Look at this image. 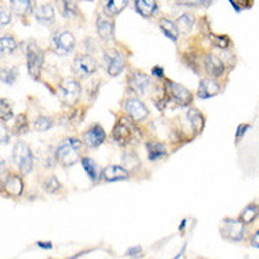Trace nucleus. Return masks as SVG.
<instances>
[{
    "instance_id": "nucleus-1",
    "label": "nucleus",
    "mask_w": 259,
    "mask_h": 259,
    "mask_svg": "<svg viewBox=\"0 0 259 259\" xmlns=\"http://www.w3.org/2000/svg\"><path fill=\"white\" fill-rule=\"evenodd\" d=\"M82 143L78 139H67L61 146L57 149L56 156L58 163H61L65 167L74 166L79 160V150Z\"/></svg>"
},
{
    "instance_id": "nucleus-2",
    "label": "nucleus",
    "mask_w": 259,
    "mask_h": 259,
    "mask_svg": "<svg viewBox=\"0 0 259 259\" xmlns=\"http://www.w3.org/2000/svg\"><path fill=\"white\" fill-rule=\"evenodd\" d=\"M24 54L27 57V67L28 72L31 74V77L37 78L41 72L42 63H44V54L40 50V47L35 42L30 41L28 44H24Z\"/></svg>"
},
{
    "instance_id": "nucleus-3",
    "label": "nucleus",
    "mask_w": 259,
    "mask_h": 259,
    "mask_svg": "<svg viewBox=\"0 0 259 259\" xmlns=\"http://www.w3.org/2000/svg\"><path fill=\"white\" fill-rule=\"evenodd\" d=\"M13 161L23 175H27L33 168V154L24 142H17L13 147Z\"/></svg>"
},
{
    "instance_id": "nucleus-4",
    "label": "nucleus",
    "mask_w": 259,
    "mask_h": 259,
    "mask_svg": "<svg viewBox=\"0 0 259 259\" xmlns=\"http://www.w3.org/2000/svg\"><path fill=\"white\" fill-rule=\"evenodd\" d=\"M221 235L228 241L239 242L245 237V225L241 220H224L221 224Z\"/></svg>"
},
{
    "instance_id": "nucleus-5",
    "label": "nucleus",
    "mask_w": 259,
    "mask_h": 259,
    "mask_svg": "<svg viewBox=\"0 0 259 259\" xmlns=\"http://www.w3.org/2000/svg\"><path fill=\"white\" fill-rule=\"evenodd\" d=\"M58 90H60V97L63 99V102H65L67 105H74L81 95V85L77 79H72V78L64 79L58 87Z\"/></svg>"
},
{
    "instance_id": "nucleus-6",
    "label": "nucleus",
    "mask_w": 259,
    "mask_h": 259,
    "mask_svg": "<svg viewBox=\"0 0 259 259\" xmlns=\"http://www.w3.org/2000/svg\"><path fill=\"white\" fill-rule=\"evenodd\" d=\"M104 60H105V67L108 74L111 77H116L125 68V57L120 54L116 50H108L104 54Z\"/></svg>"
},
{
    "instance_id": "nucleus-7",
    "label": "nucleus",
    "mask_w": 259,
    "mask_h": 259,
    "mask_svg": "<svg viewBox=\"0 0 259 259\" xmlns=\"http://www.w3.org/2000/svg\"><path fill=\"white\" fill-rule=\"evenodd\" d=\"M72 71L75 75L79 78H88L97 71V63L91 56L88 54H81L74 60L72 64Z\"/></svg>"
},
{
    "instance_id": "nucleus-8",
    "label": "nucleus",
    "mask_w": 259,
    "mask_h": 259,
    "mask_svg": "<svg viewBox=\"0 0 259 259\" xmlns=\"http://www.w3.org/2000/svg\"><path fill=\"white\" fill-rule=\"evenodd\" d=\"M125 111L133 120H145L149 116V109L146 105L138 98H127L125 101Z\"/></svg>"
},
{
    "instance_id": "nucleus-9",
    "label": "nucleus",
    "mask_w": 259,
    "mask_h": 259,
    "mask_svg": "<svg viewBox=\"0 0 259 259\" xmlns=\"http://www.w3.org/2000/svg\"><path fill=\"white\" fill-rule=\"evenodd\" d=\"M53 42H54V47H56L57 53L58 54H70L71 51L75 47V38L74 35L71 34L70 31H60L53 37Z\"/></svg>"
},
{
    "instance_id": "nucleus-10",
    "label": "nucleus",
    "mask_w": 259,
    "mask_h": 259,
    "mask_svg": "<svg viewBox=\"0 0 259 259\" xmlns=\"http://www.w3.org/2000/svg\"><path fill=\"white\" fill-rule=\"evenodd\" d=\"M133 132H135V129H133L132 125L125 118H122L119 123L113 129L112 138L119 145H127L132 140Z\"/></svg>"
},
{
    "instance_id": "nucleus-11",
    "label": "nucleus",
    "mask_w": 259,
    "mask_h": 259,
    "mask_svg": "<svg viewBox=\"0 0 259 259\" xmlns=\"http://www.w3.org/2000/svg\"><path fill=\"white\" fill-rule=\"evenodd\" d=\"M168 95L171 97V99L177 105L180 106L190 105L193 101V95L189 90H186L182 85L173 84V82H168Z\"/></svg>"
},
{
    "instance_id": "nucleus-12",
    "label": "nucleus",
    "mask_w": 259,
    "mask_h": 259,
    "mask_svg": "<svg viewBox=\"0 0 259 259\" xmlns=\"http://www.w3.org/2000/svg\"><path fill=\"white\" fill-rule=\"evenodd\" d=\"M97 31L104 41H112L115 37V24L112 19L105 16H98L97 19Z\"/></svg>"
},
{
    "instance_id": "nucleus-13",
    "label": "nucleus",
    "mask_w": 259,
    "mask_h": 259,
    "mask_svg": "<svg viewBox=\"0 0 259 259\" xmlns=\"http://www.w3.org/2000/svg\"><path fill=\"white\" fill-rule=\"evenodd\" d=\"M127 82L136 94H146L147 90L152 85L150 84V78L140 71H133L129 79H127Z\"/></svg>"
},
{
    "instance_id": "nucleus-14",
    "label": "nucleus",
    "mask_w": 259,
    "mask_h": 259,
    "mask_svg": "<svg viewBox=\"0 0 259 259\" xmlns=\"http://www.w3.org/2000/svg\"><path fill=\"white\" fill-rule=\"evenodd\" d=\"M106 135L101 126H94L84 133V143L90 147H98L104 143Z\"/></svg>"
},
{
    "instance_id": "nucleus-15",
    "label": "nucleus",
    "mask_w": 259,
    "mask_h": 259,
    "mask_svg": "<svg viewBox=\"0 0 259 259\" xmlns=\"http://www.w3.org/2000/svg\"><path fill=\"white\" fill-rule=\"evenodd\" d=\"M218 92H220V84H218L217 81L212 79V78H205V79H203V81L200 82L197 95H198L200 98L205 99L215 97Z\"/></svg>"
},
{
    "instance_id": "nucleus-16",
    "label": "nucleus",
    "mask_w": 259,
    "mask_h": 259,
    "mask_svg": "<svg viewBox=\"0 0 259 259\" xmlns=\"http://www.w3.org/2000/svg\"><path fill=\"white\" fill-rule=\"evenodd\" d=\"M204 67L205 71L210 74L211 77H221L224 74V64L223 61L212 54H208L204 58Z\"/></svg>"
},
{
    "instance_id": "nucleus-17",
    "label": "nucleus",
    "mask_w": 259,
    "mask_h": 259,
    "mask_svg": "<svg viewBox=\"0 0 259 259\" xmlns=\"http://www.w3.org/2000/svg\"><path fill=\"white\" fill-rule=\"evenodd\" d=\"M102 177L106 182H119V180H127L129 171L120 166H109L102 171Z\"/></svg>"
},
{
    "instance_id": "nucleus-18",
    "label": "nucleus",
    "mask_w": 259,
    "mask_h": 259,
    "mask_svg": "<svg viewBox=\"0 0 259 259\" xmlns=\"http://www.w3.org/2000/svg\"><path fill=\"white\" fill-rule=\"evenodd\" d=\"M3 187L6 190L10 196H20L23 193V182L19 176L9 175L6 177V180L3 183Z\"/></svg>"
},
{
    "instance_id": "nucleus-19",
    "label": "nucleus",
    "mask_w": 259,
    "mask_h": 259,
    "mask_svg": "<svg viewBox=\"0 0 259 259\" xmlns=\"http://www.w3.org/2000/svg\"><path fill=\"white\" fill-rule=\"evenodd\" d=\"M135 7H136V12L143 17H150L157 12L156 0H136Z\"/></svg>"
},
{
    "instance_id": "nucleus-20",
    "label": "nucleus",
    "mask_w": 259,
    "mask_h": 259,
    "mask_svg": "<svg viewBox=\"0 0 259 259\" xmlns=\"http://www.w3.org/2000/svg\"><path fill=\"white\" fill-rule=\"evenodd\" d=\"M57 6L65 19L74 17L78 13L77 0H57Z\"/></svg>"
},
{
    "instance_id": "nucleus-21",
    "label": "nucleus",
    "mask_w": 259,
    "mask_h": 259,
    "mask_svg": "<svg viewBox=\"0 0 259 259\" xmlns=\"http://www.w3.org/2000/svg\"><path fill=\"white\" fill-rule=\"evenodd\" d=\"M35 19L41 24H51L54 21V9L51 5H42L35 12Z\"/></svg>"
},
{
    "instance_id": "nucleus-22",
    "label": "nucleus",
    "mask_w": 259,
    "mask_h": 259,
    "mask_svg": "<svg viewBox=\"0 0 259 259\" xmlns=\"http://www.w3.org/2000/svg\"><path fill=\"white\" fill-rule=\"evenodd\" d=\"M10 7L13 10V13L17 16H27L33 10V3L31 0H9Z\"/></svg>"
},
{
    "instance_id": "nucleus-23",
    "label": "nucleus",
    "mask_w": 259,
    "mask_h": 259,
    "mask_svg": "<svg viewBox=\"0 0 259 259\" xmlns=\"http://www.w3.org/2000/svg\"><path fill=\"white\" fill-rule=\"evenodd\" d=\"M147 153H149V159L150 160H160L161 157L166 156V147L160 142H149L146 145Z\"/></svg>"
},
{
    "instance_id": "nucleus-24",
    "label": "nucleus",
    "mask_w": 259,
    "mask_h": 259,
    "mask_svg": "<svg viewBox=\"0 0 259 259\" xmlns=\"http://www.w3.org/2000/svg\"><path fill=\"white\" fill-rule=\"evenodd\" d=\"M187 119H189L190 125L196 133L201 132L204 129V118L200 111H197L194 108H190L189 112H187Z\"/></svg>"
},
{
    "instance_id": "nucleus-25",
    "label": "nucleus",
    "mask_w": 259,
    "mask_h": 259,
    "mask_svg": "<svg viewBox=\"0 0 259 259\" xmlns=\"http://www.w3.org/2000/svg\"><path fill=\"white\" fill-rule=\"evenodd\" d=\"M160 30L161 33L164 35H167L171 41H177V37H179V33H180V31H179V28H177V26H176L173 21L168 20V19H161Z\"/></svg>"
},
{
    "instance_id": "nucleus-26",
    "label": "nucleus",
    "mask_w": 259,
    "mask_h": 259,
    "mask_svg": "<svg viewBox=\"0 0 259 259\" xmlns=\"http://www.w3.org/2000/svg\"><path fill=\"white\" fill-rule=\"evenodd\" d=\"M127 5V0H105L104 10L108 16H115L120 13Z\"/></svg>"
},
{
    "instance_id": "nucleus-27",
    "label": "nucleus",
    "mask_w": 259,
    "mask_h": 259,
    "mask_svg": "<svg viewBox=\"0 0 259 259\" xmlns=\"http://www.w3.org/2000/svg\"><path fill=\"white\" fill-rule=\"evenodd\" d=\"M258 215H259L258 204H249L245 210L241 212V217H239V220H241L244 224H251V223H253V221L258 218Z\"/></svg>"
},
{
    "instance_id": "nucleus-28",
    "label": "nucleus",
    "mask_w": 259,
    "mask_h": 259,
    "mask_svg": "<svg viewBox=\"0 0 259 259\" xmlns=\"http://www.w3.org/2000/svg\"><path fill=\"white\" fill-rule=\"evenodd\" d=\"M193 24H194V16L189 13L182 14L176 21V26H177L180 33H189L190 30L193 28Z\"/></svg>"
},
{
    "instance_id": "nucleus-29",
    "label": "nucleus",
    "mask_w": 259,
    "mask_h": 259,
    "mask_svg": "<svg viewBox=\"0 0 259 259\" xmlns=\"http://www.w3.org/2000/svg\"><path fill=\"white\" fill-rule=\"evenodd\" d=\"M82 167H84V170L87 171V175L90 176V179H91L92 182H97L99 179V168L98 166H97V163L92 160V159H90V157H85V159H82Z\"/></svg>"
},
{
    "instance_id": "nucleus-30",
    "label": "nucleus",
    "mask_w": 259,
    "mask_h": 259,
    "mask_svg": "<svg viewBox=\"0 0 259 259\" xmlns=\"http://www.w3.org/2000/svg\"><path fill=\"white\" fill-rule=\"evenodd\" d=\"M16 47H17V42H16L13 37H10V35H3L2 37V40H0L2 54H12L16 50Z\"/></svg>"
},
{
    "instance_id": "nucleus-31",
    "label": "nucleus",
    "mask_w": 259,
    "mask_h": 259,
    "mask_svg": "<svg viewBox=\"0 0 259 259\" xmlns=\"http://www.w3.org/2000/svg\"><path fill=\"white\" fill-rule=\"evenodd\" d=\"M17 79V70L16 68H5L2 70V81L7 85H13Z\"/></svg>"
},
{
    "instance_id": "nucleus-32",
    "label": "nucleus",
    "mask_w": 259,
    "mask_h": 259,
    "mask_svg": "<svg viewBox=\"0 0 259 259\" xmlns=\"http://www.w3.org/2000/svg\"><path fill=\"white\" fill-rule=\"evenodd\" d=\"M42 187H44V190H46L47 193H56V191L60 190L61 184H60V182L57 180L54 176H50L49 179H46V180H44V183H42Z\"/></svg>"
},
{
    "instance_id": "nucleus-33",
    "label": "nucleus",
    "mask_w": 259,
    "mask_h": 259,
    "mask_svg": "<svg viewBox=\"0 0 259 259\" xmlns=\"http://www.w3.org/2000/svg\"><path fill=\"white\" fill-rule=\"evenodd\" d=\"M51 126H53V120L50 119V118H47V116L37 118L34 122L35 131H38V132H46V131H49Z\"/></svg>"
},
{
    "instance_id": "nucleus-34",
    "label": "nucleus",
    "mask_w": 259,
    "mask_h": 259,
    "mask_svg": "<svg viewBox=\"0 0 259 259\" xmlns=\"http://www.w3.org/2000/svg\"><path fill=\"white\" fill-rule=\"evenodd\" d=\"M0 116H2V120H10L13 118V112H12V108L9 105V102H7L6 99H2L0 101Z\"/></svg>"
},
{
    "instance_id": "nucleus-35",
    "label": "nucleus",
    "mask_w": 259,
    "mask_h": 259,
    "mask_svg": "<svg viewBox=\"0 0 259 259\" xmlns=\"http://www.w3.org/2000/svg\"><path fill=\"white\" fill-rule=\"evenodd\" d=\"M212 0H176L177 5L180 6H189V7H197V6H208L211 5Z\"/></svg>"
},
{
    "instance_id": "nucleus-36",
    "label": "nucleus",
    "mask_w": 259,
    "mask_h": 259,
    "mask_svg": "<svg viewBox=\"0 0 259 259\" xmlns=\"http://www.w3.org/2000/svg\"><path fill=\"white\" fill-rule=\"evenodd\" d=\"M211 38H212V42L218 46L220 49H227L228 46H230V40H228V37H225V35H211Z\"/></svg>"
},
{
    "instance_id": "nucleus-37",
    "label": "nucleus",
    "mask_w": 259,
    "mask_h": 259,
    "mask_svg": "<svg viewBox=\"0 0 259 259\" xmlns=\"http://www.w3.org/2000/svg\"><path fill=\"white\" fill-rule=\"evenodd\" d=\"M27 119L24 118V115H19L17 119H16V125H14V131L17 133L24 132L27 129Z\"/></svg>"
},
{
    "instance_id": "nucleus-38",
    "label": "nucleus",
    "mask_w": 259,
    "mask_h": 259,
    "mask_svg": "<svg viewBox=\"0 0 259 259\" xmlns=\"http://www.w3.org/2000/svg\"><path fill=\"white\" fill-rule=\"evenodd\" d=\"M231 2V5L235 7V10H242V9H248V7H251L253 0H230Z\"/></svg>"
},
{
    "instance_id": "nucleus-39",
    "label": "nucleus",
    "mask_w": 259,
    "mask_h": 259,
    "mask_svg": "<svg viewBox=\"0 0 259 259\" xmlns=\"http://www.w3.org/2000/svg\"><path fill=\"white\" fill-rule=\"evenodd\" d=\"M0 16H2V27H5V26H7V24L10 23V13H9L7 7L2 6Z\"/></svg>"
},
{
    "instance_id": "nucleus-40",
    "label": "nucleus",
    "mask_w": 259,
    "mask_h": 259,
    "mask_svg": "<svg viewBox=\"0 0 259 259\" xmlns=\"http://www.w3.org/2000/svg\"><path fill=\"white\" fill-rule=\"evenodd\" d=\"M140 253H142V248L140 246H133L127 251V256H138Z\"/></svg>"
},
{
    "instance_id": "nucleus-41",
    "label": "nucleus",
    "mask_w": 259,
    "mask_h": 259,
    "mask_svg": "<svg viewBox=\"0 0 259 259\" xmlns=\"http://www.w3.org/2000/svg\"><path fill=\"white\" fill-rule=\"evenodd\" d=\"M251 245L259 249V231H256L255 234H253L252 239H251Z\"/></svg>"
},
{
    "instance_id": "nucleus-42",
    "label": "nucleus",
    "mask_w": 259,
    "mask_h": 259,
    "mask_svg": "<svg viewBox=\"0 0 259 259\" xmlns=\"http://www.w3.org/2000/svg\"><path fill=\"white\" fill-rule=\"evenodd\" d=\"M9 133H7V131L5 129V127H2V143L5 145V143H9Z\"/></svg>"
},
{
    "instance_id": "nucleus-43",
    "label": "nucleus",
    "mask_w": 259,
    "mask_h": 259,
    "mask_svg": "<svg viewBox=\"0 0 259 259\" xmlns=\"http://www.w3.org/2000/svg\"><path fill=\"white\" fill-rule=\"evenodd\" d=\"M246 129H249V125H244V126L238 127V132H237V140L241 138V135H244V133H245Z\"/></svg>"
},
{
    "instance_id": "nucleus-44",
    "label": "nucleus",
    "mask_w": 259,
    "mask_h": 259,
    "mask_svg": "<svg viewBox=\"0 0 259 259\" xmlns=\"http://www.w3.org/2000/svg\"><path fill=\"white\" fill-rule=\"evenodd\" d=\"M152 72H153L156 77L161 78V77H163V72H164V71H163V68H161V67H154Z\"/></svg>"
},
{
    "instance_id": "nucleus-45",
    "label": "nucleus",
    "mask_w": 259,
    "mask_h": 259,
    "mask_svg": "<svg viewBox=\"0 0 259 259\" xmlns=\"http://www.w3.org/2000/svg\"><path fill=\"white\" fill-rule=\"evenodd\" d=\"M38 246H41L44 249H51L53 248L51 242H38Z\"/></svg>"
}]
</instances>
